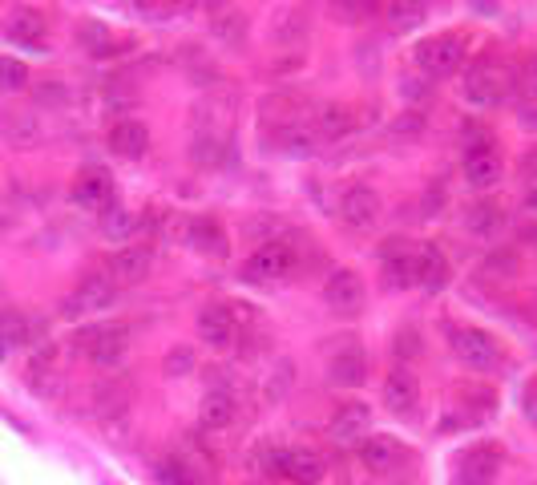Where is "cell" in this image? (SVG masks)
I'll return each mask as SVG.
<instances>
[{
  "label": "cell",
  "instance_id": "cell-1",
  "mask_svg": "<svg viewBox=\"0 0 537 485\" xmlns=\"http://www.w3.org/2000/svg\"><path fill=\"white\" fill-rule=\"evenodd\" d=\"M461 93H465V102H473V106H481V110H493V106L505 102V93H509V69H505L501 61H493V57H481V61L465 73Z\"/></svg>",
  "mask_w": 537,
  "mask_h": 485
},
{
  "label": "cell",
  "instance_id": "cell-2",
  "mask_svg": "<svg viewBox=\"0 0 537 485\" xmlns=\"http://www.w3.org/2000/svg\"><path fill=\"white\" fill-rule=\"evenodd\" d=\"M295 263H299L295 243L271 239V243H263V247H255V251L247 255L243 279H251V283H279V279H287V275L295 271Z\"/></svg>",
  "mask_w": 537,
  "mask_h": 485
},
{
  "label": "cell",
  "instance_id": "cell-3",
  "mask_svg": "<svg viewBox=\"0 0 537 485\" xmlns=\"http://www.w3.org/2000/svg\"><path fill=\"white\" fill-rule=\"evenodd\" d=\"M126 324H93L77 336V348L97 364V368H118V360L126 356Z\"/></svg>",
  "mask_w": 537,
  "mask_h": 485
},
{
  "label": "cell",
  "instance_id": "cell-4",
  "mask_svg": "<svg viewBox=\"0 0 537 485\" xmlns=\"http://www.w3.org/2000/svg\"><path fill=\"white\" fill-rule=\"evenodd\" d=\"M465 61V41L457 33H441V37H424L416 45V65L428 77H453Z\"/></svg>",
  "mask_w": 537,
  "mask_h": 485
},
{
  "label": "cell",
  "instance_id": "cell-5",
  "mask_svg": "<svg viewBox=\"0 0 537 485\" xmlns=\"http://www.w3.org/2000/svg\"><path fill=\"white\" fill-rule=\"evenodd\" d=\"M453 352H457V360H461L465 368H473V372H493V368L501 364L497 340H493L489 332H481V328H457V332H453Z\"/></svg>",
  "mask_w": 537,
  "mask_h": 485
},
{
  "label": "cell",
  "instance_id": "cell-6",
  "mask_svg": "<svg viewBox=\"0 0 537 485\" xmlns=\"http://www.w3.org/2000/svg\"><path fill=\"white\" fill-rule=\"evenodd\" d=\"M328 437L340 445V449H360L368 437H372V409L360 405V401H348L336 409L332 425H328Z\"/></svg>",
  "mask_w": 537,
  "mask_h": 485
},
{
  "label": "cell",
  "instance_id": "cell-7",
  "mask_svg": "<svg viewBox=\"0 0 537 485\" xmlns=\"http://www.w3.org/2000/svg\"><path fill=\"white\" fill-rule=\"evenodd\" d=\"M364 300H368V291H364V279L356 271H332L328 283H324V304L340 316H360L364 312Z\"/></svg>",
  "mask_w": 537,
  "mask_h": 485
},
{
  "label": "cell",
  "instance_id": "cell-8",
  "mask_svg": "<svg viewBox=\"0 0 537 485\" xmlns=\"http://www.w3.org/2000/svg\"><path fill=\"white\" fill-rule=\"evenodd\" d=\"M336 215L344 219V227L368 231V227H376V219H380V194H376L372 186L356 182V186H348V190L340 194V211H336Z\"/></svg>",
  "mask_w": 537,
  "mask_h": 485
},
{
  "label": "cell",
  "instance_id": "cell-9",
  "mask_svg": "<svg viewBox=\"0 0 537 485\" xmlns=\"http://www.w3.org/2000/svg\"><path fill=\"white\" fill-rule=\"evenodd\" d=\"M271 469L291 485H319L324 481V457L311 449H279L271 457Z\"/></svg>",
  "mask_w": 537,
  "mask_h": 485
},
{
  "label": "cell",
  "instance_id": "cell-10",
  "mask_svg": "<svg viewBox=\"0 0 537 485\" xmlns=\"http://www.w3.org/2000/svg\"><path fill=\"white\" fill-rule=\"evenodd\" d=\"M497 469H501V449L481 441L457 457V485H493Z\"/></svg>",
  "mask_w": 537,
  "mask_h": 485
},
{
  "label": "cell",
  "instance_id": "cell-11",
  "mask_svg": "<svg viewBox=\"0 0 537 485\" xmlns=\"http://www.w3.org/2000/svg\"><path fill=\"white\" fill-rule=\"evenodd\" d=\"M118 296V283L110 275H85L77 287H73V296L65 300V316H81V312H101V308H110Z\"/></svg>",
  "mask_w": 537,
  "mask_h": 485
},
{
  "label": "cell",
  "instance_id": "cell-12",
  "mask_svg": "<svg viewBox=\"0 0 537 485\" xmlns=\"http://www.w3.org/2000/svg\"><path fill=\"white\" fill-rule=\"evenodd\" d=\"M73 203L77 207H89V211H110L114 207V178L105 174L101 166H85L73 182Z\"/></svg>",
  "mask_w": 537,
  "mask_h": 485
},
{
  "label": "cell",
  "instance_id": "cell-13",
  "mask_svg": "<svg viewBox=\"0 0 537 485\" xmlns=\"http://www.w3.org/2000/svg\"><path fill=\"white\" fill-rule=\"evenodd\" d=\"M198 340L210 348H231L239 340V320L227 304H206L198 312Z\"/></svg>",
  "mask_w": 537,
  "mask_h": 485
},
{
  "label": "cell",
  "instance_id": "cell-14",
  "mask_svg": "<svg viewBox=\"0 0 537 485\" xmlns=\"http://www.w3.org/2000/svg\"><path fill=\"white\" fill-rule=\"evenodd\" d=\"M186 243H190L198 255H206V259H223V255L231 251L227 227L214 219V215H194V219L186 223Z\"/></svg>",
  "mask_w": 537,
  "mask_h": 485
},
{
  "label": "cell",
  "instance_id": "cell-15",
  "mask_svg": "<svg viewBox=\"0 0 537 485\" xmlns=\"http://www.w3.org/2000/svg\"><path fill=\"white\" fill-rule=\"evenodd\" d=\"M384 405L396 413V417H408V413H416V405H420V380H416V372L412 368H392L388 376H384Z\"/></svg>",
  "mask_w": 537,
  "mask_h": 485
},
{
  "label": "cell",
  "instance_id": "cell-16",
  "mask_svg": "<svg viewBox=\"0 0 537 485\" xmlns=\"http://www.w3.org/2000/svg\"><path fill=\"white\" fill-rule=\"evenodd\" d=\"M404 457H408V449H404V441L392 437V433H372V437L360 445V461H364V469H372V473H392V469L404 465Z\"/></svg>",
  "mask_w": 537,
  "mask_h": 485
},
{
  "label": "cell",
  "instance_id": "cell-17",
  "mask_svg": "<svg viewBox=\"0 0 537 485\" xmlns=\"http://www.w3.org/2000/svg\"><path fill=\"white\" fill-rule=\"evenodd\" d=\"M154 267V251L142 247V243H130V247H118L110 255V279L114 283H142Z\"/></svg>",
  "mask_w": 537,
  "mask_h": 485
},
{
  "label": "cell",
  "instance_id": "cell-18",
  "mask_svg": "<svg viewBox=\"0 0 537 485\" xmlns=\"http://www.w3.org/2000/svg\"><path fill=\"white\" fill-rule=\"evenodd\" d=\"M239 421V405L231 393H223V388H214V393H206L202 409H198V425L206 433H227L231 425Z\"/></svg>",
  "mask_w": 537,
  "mask_h": 485
},
{
  "label": "cell",
  "instance_id": "cell-19",
  "mask_svg": "<svg viewBox=\"0 0 537 485\" xmlns=\"http://www.w3.org/2000/svg\"><path fill=\"white\" fill-rule=\"evenodd\" d=\"M501 174H505V166H501V158H497L493 146H481V150H469L465 154V182L473 190H493L501 182Z\"/></svg>",
  "mask_w": 537,
  "mask_h": 485
},
{
  "label": "cell",
  "instance_id": "cell-20",
  "mask_svg": "<svg viewBox=\"0 0 537 485\" xmlns=\"http://www.w3.org/2000/svg\"><path fill=\"white\" fill-rule=\"evenodd\" d=\"M328 380H332L336 388H360V384L368 380V356L348 344L344 352H336V356L328 360Z\"/></svg>",
  "mask_w": 537,
  "mask_h": 485
},
{
  "label": "cell",
  "instance_id": "cell-21",
  "mask_svg": "<svg viewBox=\"0 0 537 485\" xmlns=\"http://www.w3.org/2000/svg\"><path fill=\"white\" fill-rule=\"evenodd\" d=\"M110 150L118 158H130L134 162V158H142L150 150V130L142 122H134V118H122V122L110 126Z\"/></svg>",
  "mask_w": 537,
  "mask_h": 485
},
{
  "label": "cell",
  "instance_id": "cell-22",
  "mask_svg": "<svg viewBox=\"0 0 537 485\" xmlns=\"http://www.w3.org/2000/svg\"><path fill=\"white\" fill-rule=\"evenodd\" d=\"M449 259L441 255V247H433V243H424L420 251H416V283L424 287V291H441V287H449Z\"/></svg>",
  "mask_w": 537,
  "mask_h": 485
},
{
  "label": "cell",
  "instance_id": "cell-23",
  "mask_svg": "<svg viewBox=\"0 0 537 485\" xmlns=\"http://www.w3.org/2000/svg\"><path fill=\"white\" fill-rule=\"evenodd\" d=\"M45 33H49V25H45V17L33 13V9H21V13H13V17L5 21V37H9L13 45H21V49H41V45H45Z\"/></svg>",
  "mask_w": 537,
  "mask_h": 485
},
{
  "label": "cell",
  "instance_id": "cell-24",
  "mask_svg": "<svg viewBox=\"0 0 537 485\" xmlns=\"http://www.w3.org/2000/svg\"><path fill=\"white\" fill-rule=\"evenodd\" d=\"M33 340V320L17 308L9 312H0V352H9V348H25Z\"/></svg>",
  "mask_w": 537,
  "mask_h": 485
},
{
  "label": "cell",
  "instance_id": "cell-25",
  "mask_svg": "<svg viewBox=\"0 0 537 485\" xmlns=\"http://www.w3.org/2000/svg\"><path fill=\"white\" fill-rule=\"evenodd\" d=\"M77 41H81V49H85L89 57H114V53H122V49H118V37L105 29L101 21H85V25L77 29Z\"/></svg>",
  "mask_w": 537,
  "mask_h": 485
},
{
  "label": "cell",
  "instance_id": "cell-26",
  "mask_svg": "<svg viewBox=\"0 0 537 485\" xmlns=\"http://www.w3.org/2000/svg\"><path fill=\"white\" fill-rule=\"evenodd\" d=\"M424 17H428V0H388V21L396 33L424 25Z\"/></svg>",
  "mask_w": 537,
  "mask_h": 485
},
{
  "label": "cell",
  "instance_id": "cell-27",
  "mask_svg": "<svg viewBox=\"0 0 537 485\" xmlns=\"http://www.w3.org/2000/svg\"><path fill=\"white\" fill-rule=\"evenodd\" d=\"M380 13V0H332V17L340 25H364Z\"/></svg>",
  "mask_w": 537,
  "mask_h": 485
},
{
  "label": "cell",
  "instance_id": "cell-28",
  "mask_svg": "<svg viewBox=\"0 0 537 485\" xmlns=\"http://www.w3.org/2000/svg\"><path fill=\"white\" fill-rule=\"evenodd\" d=\"M190 158H194L202 170H214V166H223V162H227V142H223V138H214V134H202V138H194Z\"/></svg>",
  "mask_w": 537,
  "mask_h": 485
},
{
  "label": "cell",
  "instance_id": "cell-29",
  "mask_svg": "<svg viewBox=\"0 0 537 485\" xmlns=\"http://www.w3.org/2000/svg\"><path fill=\"white\" fill-rule=\"evenodd\" d=\"M154 473H158V481H162V485H198L194 469H190L182 457H162Z\"/></svg>",
  "mask_w": 537,
  "mask_h": 485
},
{
  "label": "cell",
  "instance_id": "cell-30",
  "mask_svg": "<svg viewBox=\"0 0 537 485\" xmlns=\"http://www.w3.org/2000/svg\"><path fill=\"white\" fill-rule=\"evenodd\" d=\"M319 130L328 138H344L352 130V110L348 106H324L319 110Z\"/></svg>",
  "mask_w": 537,
  "mask_h": 485
},
{
  "label": "cell",
  "instance_id": "cell-31",
  "mask_svg": "<svg viewBox=\"0 0 537 485\" xmlns=\"http://www.w3.org/2000/svg\"><path fill=\"white\" fill-rule=\"evenodd\" d=\"M501 223H505L501 207H493V203H477V207H469V227H473L477 235H497Z\"/></svg>",
  "mask_w": 537,
  "mask_h": 485
},
{
  "label": "cell",
  "instance_id": "cell-32",
  "mask_svg": "<svg viewBox=\"0 0 537 485\" xmlns=\"http://www.w3.org/2000/svg\"><path fill=\"white\" fill-rule=\"evenodd\" d=\"M29 85V69L17 57H0V93H17Z\"/></svg>",
  "mask_w": 537,
  "mask_h": 485
},
{
  "label": "cell",
  "instance_id": "cell-33",
  "mask_svg": "<svg viewBox=\"0 0 537 485\" xmlns=\"http://www.w3.org/2000/svg\"><path fill=\"white\" fill-rule=\"evenodd\" d=\"M101 231L110 235V239H130V235H134V215L122 211V207L101 211Z\"/></svg>",
  "mask_w": 537,
  "mask_h": 485
},
{
  "label": "cell",
  "instance_id": "cell-34",
  "mask_svg": "<svg viewBox=\"0 0 537 485\" xmlns=\"http://www.w3.org/2000/svg\"><path fill=\"white\" fill-rule=\"evenodd\" d=\"M214 37L227 41V45H239V41L247 37V17H239V13H219V17H214Z\"/></svg>",
  "mask_w": 537,
  "mask_h": 485
},
{
  "label": "cell",
  "instance_id": "cell-35",
  "mask_svg": "<svg viewBox=\"0 0 537 485\" xmlns=\"http://www.w3.org/2000/svg\"><path fill=\"white\" fill-rule=\"evenodd\" d=\"M182 5H186V0H134V9L142 17H154V21H170Z\"/></svg>",
  "mask_w": 537,
  "mask_h": 485
},
{
  "label": "cell",
  "instance_id": "cell-36",
  "mask_svg": "<svg viewBox=\"0 0 537 485\" xmlns=\"http://www.w3.org/2000/svg\"><path fill=\"white\" fill-rule=\"evenodd\" d=\"M283 146H287V154H311L315 150V134L303 130V126H287L283 130Z\"/></svg>",
  "mask_w": 537,
  "mask_h": 485
},
{
  "label": "cell",
  "instance_id": "cell-37",
  "mask_svg": "<svg viewBox=\"0 0 537 485\" xmlns=\"http://www.w3.org/2000/svg\"><path fill=\"white\" fill-rule=\"evenodd\" d=\"M190 368H194V352H190V348H174V352L166 356V372H170V376H186Z\"/></svg>",
  "mask_w": 537,
  "mask_h": 485
},
{
  "label": "cell",
  "instance_id": "cell-38",
  "mask_svg": "<svg viewBox=\"0 0 537 485\" xmlns=\"http://www.w3.org/2000/svg\"><path fill=\"white\" fill-rule=\"evenodd\" d=\"M521 413H525V421L537 425V376L525 380V388H521Z\"/></svg>",
  "mask_w": 537,
  "mask_h": 485
},
{
  "label": "cell",
  "instance_id": "cell-39",
  "mask_svg": "<svg viewBox=\"0 0 537 485\" xmlns=\"http://www.w3.org/2000/svg\"><path fill=\"white\" fill-rule=\"evenodd\" d=\"M521 89H525L529 97H537V57L525 61V69H521Z\"/></svg>",
  "mask_w": 537,
  "mask_h": 485
},
{
  "label": "cell",
  "instance_id": "cell-40",
  "mask_svg": "<svg viewBox=\"0 0 537 485\" xmlns=\"http://www.w3.org/2000/svg\"><path fill=\"white\" fill-rule=\"evenodd\" d=\"M396 352H420L416 332H400V336H396Z\"/></svg>",
  "mask_w": 537,
  "mask_h": 485
},
{
  "label": "cell",
  "instance_id": "cell-41",
  "mask_svg": "<svg viewBox=\"0 0 537 485\" xmlns=\"http://www.w3.org/2000/svg\"><path fill=\"white\" fill-rule=\"evenodd\" d=\"M194 9H202V13H223L227 9V0H190Z\"/></svg>",
  "mask_w": 537,
  "mask_h": 485
},
{
  "label": "cell",
  "instance_id": "cell-42",
  "mask_svg": "<svg viewBox=\"0 0 537 485\" xmlns=\"http://www.w3.org/2000/svg\"><path fill=\"white\" fill-rule=\"evenodd\" d=\"M525 207H529V211H537V190H529V199H525Z\"/></svg>",
  "mask_w": 537,
  "mask_h": 485
},
{
  "label": "cell",
  "instance_id": "cell-43",
  "mask_svg": "<svg viewBox=\"0 0 537 485\" xmlns=\"http://www.w3.org/2000/svg\"><path fill=\"white\" fill-rule=\"evenodd\" d=\"M529 166H537V158H529Z\"/></svg>",
  "mask_w": 537,
  "mask_h": 485
}]
</instances>
